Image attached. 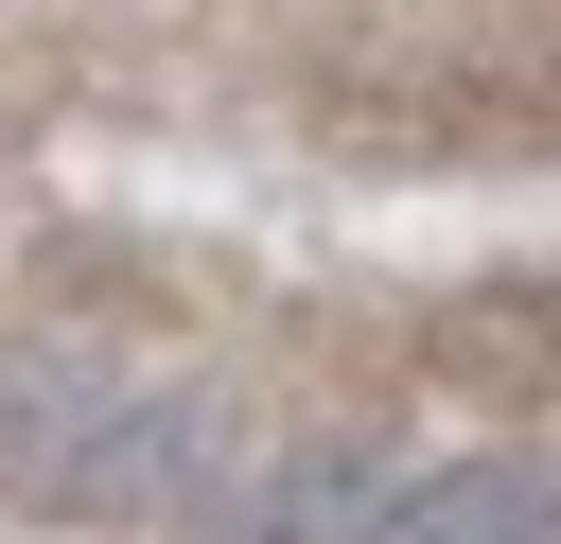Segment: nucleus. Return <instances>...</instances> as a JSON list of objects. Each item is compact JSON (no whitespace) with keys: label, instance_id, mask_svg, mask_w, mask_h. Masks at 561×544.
Instances as JSON below:
<instances>
[{"label":"nucleus","instance_id":"nucleus-1","mask_svg":"<svg viewBox=\"0 0 561 544\" xmlns=\"http://www.w3.org/2000/svg\"><path fill=\"white\" fill-rule=\"evenodd\" d=\"M0 474L35 509H210L228 421L158 369H105V351H0Z\"/></svg>","mask_w":561,"mask_h":544},{"label":"nucleus","instance_id":"nucleus-2","mask_svg":"<svg viewBox=\"0 0 561 544\" xmlns=\"http://www.w3.org/2000/svg\"><path fill=\"white\" fill-rule=\"evenodd\" d=\"M368 544H561V474H543V456H456V474H421Z\"/></svg>","mask_w":561,"mask_h":544}]
</instances>
